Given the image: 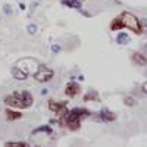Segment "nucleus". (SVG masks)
I'll list each match as a JSON object with an SVG mask.
<instances>
[{
  "label": "nucleus",
  "instance_id": "1",
  "mask_svg": "<svg viewBox=\"0 0 147 147\" xmlns=\"http://www.w3.org/2000/svg\"><path fill=\"white\" fill-rule=\"evenodd\" d=\"M110 30L112 31H118V30H129L134 34L141 35L144 32L143 30V24L140 21L138 16H136L131 12L125 10V12H121V13L110 22Z\"/></svg>",
  "mask_w": 147,
  "mask_h": 147
},
{
  "label": "nucleus",
  "instance_id": "2",
  "mask_svg": "<svg viewBox=\"0 0 147 147\" xmlns=\"http://www.w3.org/2000/svg\"><path fill=\"white\" fill-rule=\"evenodd\" d=\"M3 102L6 106L13 109H28L34 105V96L28 90H18L5 96Z\"/></svg>",
  "mask_w": 147,
  "mask_h": 147
},
{
  "label": "nucleus",
  "instance_id": "3",
  "mask_svg": "<svg viewBox=\"0 0 147 147\" xmlns=\"http://www.w3.org/2000/svg\"><path fill=\"white\" fill-rule=\"evenodd\" d=\"M91 115V110L84 109V107H74L72 110H68V112L59 118L62 125H65L69 131H78L81 128V121L84 118H88Z\"/></svg>",
  "mask_w": 147,
  "mask_h": 147
},
{
  "label": "nucleus",
  "instance_id": "4",
  "mask_svg": "<svg viewBox=\"0 0 147 147\" xmlns=\"http://www.w3.org/2000/svg\"><path fill=\"white\" fill-rule=\"evenodd\" d=\"M15 66H18L21 71H24L30 77V75H34L35 71L38 69L40 62H38V60H35V59H32V57H24V59L18 60Z\"/></svg>",
  "mask_w": 147,
  "mask_h": 147
},
{
  "label": "nucleus",
  "instance_id": "5",
  "mask_svg": "<svg viewBox=\"0 0 147 147\" xmlns=\"http://www.w3.org/2000/svg\"><path fill=\"white\" fill-rule=\"evenodd\" d=\"M32 77L38 81V82H49V81L55 77V71H53L52 68H49L47 65L40 63L38 69L35 71V74H34Z\"/></svg>",
  "mask_w": 147,
  "mask_h": 147
},
{
  "label": "nucleus",
  "instance_id": "6",
  "mask_svg": "<svg viewBox=\"0 0 147 147\" xmlns=\"http://www.w3.org/2000/svg\"><path fill=\"white\" fill-rule=\"evenodd\" d=\"M49 109L52 110V112H55L59 118H62L66 112H68V109H66V102H56V100H53V99H50L49 100Z\"/></svg>",
  "mask_w": 147,
  "mask_h": 147
},
{
  "label": "nucleus",
  "instance_id": "7",
  "mask_svg": "<svg viewBox=\"0 0 147 147\" xmlns=\"http://www.w3.org/2000/svg\"><path fill=\"white\" fill-rule=\"evenodd\" d=\"M81 93V85L75 81H71L66 84V87H65V94L68 97H71V99H74V97H77L78 94Z\"/></svg>",
  "mask_w": 147,
  "mask_h": 147
},
{
  "label": "nucleus",
  "instance_id": "8",
  "mask_svg": "<svg viewBox=\"0 0 147 147\" xmlns=\"http://www.w3.org/2000/svg\"><path fill=\"white\" fill-rule=\"evenodd\" d=\"M99 119L103 121V122H112V121L116 119V115L112 113L107 109H103V110H100V113H99Z\"/></svg>",
  "mask_w": 147,
  "mask_h": 147
},
{
  "label": "nucleus",
  "instance_id": "9",
  "mask_svg": "<svg viewBox=\"0 0 147 147\" xmlns=\"http://www.w3.org/2000/svg\"><path fill=\"white\" fill-rule=\"evenodd\" d=\"M132 60L136 62V65H140V66H146V63H147V59H146L144 53H141V52H134Z\"/></svg>",
  "mask_w": 147,
  "mask_h": 147
},
{
  "label": "nucleus",
  "instance_id": "10",
  "mask_svg": "<svg viewBox=\"0 0 147 147\" xmlns=\"http://www.w3.org/2000/svg\"><path fill=\"white\" fill-rule=\"evenodd\" d=\"M12 77H13L15 80H19V81H24V80H27L28 78V75H27V74L25 72H24V71H21L18 66H13V68H12Z\"/></svg>",
  "mask_w": 147,
  "mask_h": 147
},
{
  "label": "nucleus",
  "instance_id": "11",
  "mask_svg": "<svg viewBox=\"0 0 147 147\" xmlns=\"http://www.w3.org/2000/svg\"><path fill=\"white\" fill-rule=\"evenodd\" d=\"M5 115H6V119L10 121V122L22 118V113H21V112H16V110H12V109H6V110H5Z\"/></svg>",
  "mask_w": 147,
  "mask_h": 147
},
{
  "label": "nucleus",
  "instance_id": "12",
  "mask_svg": "<svg viewBox=\"0 0 147 147\" xmlns=\"http://www.w3.org/2000/svg\"><path fill=\"white\" fill-rule=\"evenodd\" d=\"M84 102H99L100 99H99V93H97L96 90H91L90 93H87L84 96V99H82Z\"/></svg>",
  "mask_w": 147,
  "mask_h": 147
},
{
  "label": "nucleus",
  "instance_id": "13",
  "mask_svg": "<svg viewBox=\"0 0 147 147\" xmlns=\"http://www.w3.org/2000/svg\"><path fill=\"white\" fill-rule=\"evenodd\" d=\"M128 41H129V38H128L127 34H122V32H121V34L118 35V43H119V44H127Z\"/></svg>",
  "mask_w": 147,
  "mask_h": 147
},
{
  "label": "nucleus",
  "instance_id": "14",
  "mask_svg": "<svg viewBox=\"0 0 147 147\" xmlns=\"http://www.w3.org/2000/svg\"><path fill=\"white\" fill-rule=\"evenodd\" d=\"M124 103H125L127 106H136V105H137V102L134 100V97H129V96L124 99Z\"/></svg>",
  "mask_w": 147,
  "mask_h": 147
},
{
  "label": "nucleus",
  "instance_id": "15",
  "mask_svg": "<svg viewBox=\"0 0 147 147\" xmlns=\"http://www.w3.org/2000/svg\"><path fill=\"white\" fill-rule=\"evenodd\" d=\"M28 30H30L31 32H35V25H31V27H30Z\"/></svg>",
  "mask_w": 147,
  "mask_h": 147
},
{
  "label": "nucleus",
  "instance_id": "16",
  "mask_svg": "<svg viewBox=\"0 0 147 147\" xmlns=\"http://www.w3.org/2000/svg\"><path fill=\"white\" fill-rule=\"evenodd\" d=\"M141 91H143V93H146V82L141 85Z\"/></svg>",
  "mask_w": 147,
  "mask_h": 147
}]
</instances>
